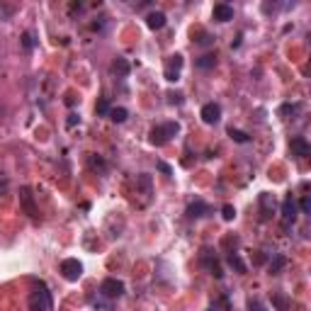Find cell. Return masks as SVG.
<instances>
[{"instance_id":"17","label":"cell","mask_w":311,"mask_h":311,"mask_svg":"<svg viewBox=\"0 0 311 311\" xmlns=\"http://www.w3.org/2000/svg\"><path fill=\"white\" fill-rule=\"evenodd\" d=\"M112 71L119 76V78H127L129 76V71H132V66H129V61L127 58H117L112 63Z\"/></svg>"},{"instance_id":"33","label":"cell","mask_w":311,"mask_h":311,"mask_svg":"<svg viewBox=\"0 0 311 311\" xmlns=\"http://www.w3.org/2000/svg\"><path fill=\"white\" fill-rule=\"evenodd\" d=\"M207 311H219V309H217V304H214V307H209V309H207Z\"/></svg>"},{"instance_id":"32","label":"cell","mask_w":311,"mask_h":311,"mask_svg":"<svg viewBox=\"0 0 311 311\" xmlns=\"http://www.w3.org/2000/svg\"><path fill=\"white\" fill-rule=\"evenodd\" d=\"M66 124H68V129L76 127V124H78V114H68V122H66Z\"/></svg>"},{"instance_id":"21","label":"cell","mask_w":311,"mask_h":311,"mask_svg":"<svg viewBox=\"0 0 311 311\" xmlns=\"http://www.w3.org/2000/svg\"><path fill=\"white\" fill-rule=\"evenodd\" d=\"M228 265H231V267H236V272H246V263L241 260V255H238V253L228 255Z\"/></svg>"},{"instance_id":"4","label":"cell","mask_w":311,"mask_h":311,"mask_svg":"<svg viewBox=\"0 0 311 311\" xmlns=\"http://www.w3.org/2000/svg\"><path fill=\"white\" fill-rule=\"evenodd\" d=\"M100 294L107 297V299H119V297L124 294V282L117 280V277H107V280H102V284H100Z\"/></svg>"},{"instance_id":"19","label":"cell","mask_w":311,"mask_h":311,"mask_svg":"<svg viewBox=\"0 0 311 311\" xmlns=\"http://www.w3.org/2000/svg\"><path fill=\"white\" fill-rule=\"evenodd\" d=\"M228 136H231L236 143H248V141H251V136H248L246 132H241V129H233V127L228 129Z\"/></svg>"},{"instance_id":"6","label":"cell","mask_w":311,"mask_h":311,"mask_svg":"<svg viewBox=\"0 0 311 311\" xmlns=\"http://www.w3.org/2000/svg\"><path fill=\"white\" fill-rule=\"evenodd\" d=\"M182 56L180 54H173V56L168 58V63H166V81H170V83H178L180 81V71H182Z\"/></svg>"},{"instance_id":"27","label":"cell","mask_w":311,"mask_h":311,"mask_svg":"<svg viewBox=\"0 0 311 311\" xmlns=\"http://www.w3.org/2000/svg\"><path fill=\"white\" fill-rule=\"evenodd\" d=\"M222 217H224L226 222H231V219L236 217V209H233L231 204H224V207H222Z\"/></svg>"},{"instance_id":"29","label":"cell","mask_w":311,"mask_h":311,"mask_svg":"<svg viewBox=\"0 0 311 311\" xmlns=\"http://www.w3.org/2000/svg\"><path fill=\"white\" fill-rule=\"evenodd\" d=\"M248 311H267L263 307V302H258V299H251L248 302Z\"/></svg>"},{"instance_id":"13","label":"cell","mask_w":311,"mask_h":311,"mask_svg":"<svg viewBox=\"0 0 311 311\" xmlns=\"http://www.w3.org/2000/svg\"><path fill=\"white\" fill-rule=\"evenodd\" d=\"M212 17H214L217 22H228V20H233V7L226 5V2H219V5H214Z\"/></svg>"},{"instance_id":"1","label":"cell","mask_w":311,"mask_h":311,"mask_svg":"<svg viewBox=\"0 0 311 311\" xmlns=\"http://www.w3.org/2000/svg\"><path fill=\"white\" fill-rule=\"evenodd\" d=\"M29 311H54L51 302V292L46 289V284H37V289L29 294Z\"/></svg>"},{"instance_id":"9","label":"cell","mask_w":311,"mask_h":311,"mask_svg":"<svg viewBox=\"0 0 311 311\" xmlns=\"http://www.w3.org/2000/svg\"><path fill=\"white\" fill-rule=\"evenodd\" d=\"M136 190H141V195H143L141 204H148V199L153 195V180H151V175H146V173L136 175Z\"/></svg>"},{"instance_id":"31","label":"cell","mask_w":311,"mask_h":311,"mask_svg":"<svg viewBox=\"0 0 311 311\" xmlns=\"http://www.w3.org/2000/svg\"><path fill=\"white\" fill-rule=\"evenodd\" d=\"M212 42H214V39H212L209 34H202V37L197 39V44H202V46H204V44H212Z\"/></svg>"},{"instance_id":"24","label":"cell","mask_w":311,"mask_h":311,"mask_svg":"<svg viewBox=\"0 0 311 311\" xmlns=\"http://www.w3.org/2000/svg\"><path fill=\"white\" fill-rule=\"evenodd\" d=\"M34 44H37V42H34V34H32V32H25V34H22V46H25L27 51H32Z\"/></svg>"},{"instance_id":"22","label":"cell","mask_w":311,"mask_h":311,"mask_svg":"<svg viewBox=\"0 0 311 311\" xmlns=\"http://www.w3.org/2000/svg\"><path fill=\"white\" fill-rule=\"evenodd\" d=\"M127 117H129V112H127L124 107H112V110H110V119H112V122H117V124H122Z\"/></svg>"},{"instance_id":"25","label":"cell","mask_w":311,"mask_h":311,"mask_svg":"<svg viewBox=\"0 0 311 311\" xmlns=\"http://www.w3.org/2000/svg\"><path fill=\"white\" fill-rule=\"evenodd\" d=\"M299 110H302V105H282V107H280V114L287 117V114H297Z\"/></svg>"},{"instance_id":"8","label":"cell","mask_w":311,"mask_h":311,"mask_svg":"<svg viewBox=\"0 0 311 311\" xmlns=\"http://www.w3.org/2000/svg\"><path fill=\"white\" fill-rule=\"evenodd\" d=\"M199 117H202L204 124H217V122L222 119V107H219L217 102H207V105L202 107Z\"/></svg>"},{"instance_id":"12","label":"cell","mask_w":311,"mask_h":311,"mask_svg":"<svg viewBox=\"0 0 311 311\" xmlns=\"http://www.w3.org/2000/svg\"><path fill=\"white\" fill-rule=\"evenodd\" d=\"M212 209H209V204L207 202H202V199H195L190 207H187V217L190 219H202V217H207Z\"/></svg>"},{"instance_id":"26","label":"cell","mask_w":311,"mask_h":311,"mask_svg":"<svg viewBox=\"0 0 311 311\" xmlns=\"http://www.w3.org/2000/svg\"><path fill=\"white\" fill-rule=\"evenodd\" d=\"M168 102L170 105H182V102H185V95H182V92H168Z\"/></svg>"},{"instance_id":"20","label":"cell","mask_w":311,"mask_h":311,"mask_svg":"<svg viewBox=\"0 0 311 311\" xmlns=\"http://www.w3.org/2000/svg\"><path fill=\"white\" fill-rule=\"evenodd\" d=\"M217 66V58L212 56V54H204V56L197 58V68H204V71H209V68H214Z\"/></svg>"},{"instance_id":"28","label":"cell","mask_w":311,"mask_h":311,"mask_svg":"<svg viewBox=\"0 0 311 311\" xmlns=\"http://www.w3.org/2000/svg\"><path fill=\"white\" fill-rule=\"evenodd\" d=\"M297 209H299L302 214H309V212H311V199L309 197H302V199H299V207H297Z\"/></svg>"},{"instance_id":"3","label":"cell","mask_w":311,"mask_h":311,"mask_svg":"<svg viewBox=\"0 0 311 311\" xmlns=\"http://www.w3.org/2000/svg\"><path fill=\"white\" fill-rule=\"evenodd\" d=\"M61 272L68 282H78L83 277V263L78 258H66V260H61Z\"/></svg>"},{"instance_id":"15","label":"cell","mask_w":311,"mask_h":311,"mask_svg":"<svg viewBox=\"0 0 311 311\" xmlns=\"http://www.w3.org/2000/svg\"><path fill=\"white\" fill-rule=\"evenodd\" d=\"M146 25H148V29H163L166 27V12H161V10L148 12L146 15Z\"/></svg>"},{"instance_id":"23","label":"cell","mask_w":311,"mask_h":311,"mask_svg":"<svg viewBox=\"0 0 311 311\" xmlns=\"http://www.w3.org/2000/svg\"><path fill=\"white\" fill-rule=\"evenodd\" d=\"M110 110H112V105H110V100H97V114L100 117H110Z\"/></svg>"},{"instance_id":"14","label":"cell","mask_w":311,"mask_h":311,"mask_svg":"<svg viewBox=\"0 0 311 311\" xmlns=\"http://www.w3.org/2000/svg\"><path fill=\"white\" fill-rule=\"evenodd\" d=\"M20 202H22V207H25V212H27L29 217L37 219V207H34V199H32L29 187H22V190H20Z\"/></svg>"},{"instance_id":"11","label":"cell","mask_w":311,"mask_h":311,"mask_svg":"<svg viewBox=\"0 0 311 311\" xmlns=\"http://www.w3.org/2000/svg\"><path fill=\"white\" fill-rule=\"evenodd\" d=\"M289 148H292V156H299V158H307L311 153V146L304 136H294L292 143H289Z\"/></svg>"},{"instance_id":"2","label":"cell","mask_w":311,"mask_h":311,"mask_svg":"<svg viewBox=\"0 0 311 311\" xmlns=\"http://www.w3.org/2000/svg\"><path fill=\"white\" fill-rule=\"evenodd\" d=\"M180 132V124L178 122H166V124H158V127H153L151 129V143L153 146H163V143H168L175 134Z\"/></svg>"},{"instance_id":"5","label":"cell","mask_w":311,"mask_h":311,"mask_svg":"<svg viewBox=\"0 0 311 311\" xmlns=\"http://www.w3.org/2000/svg\"><path fill=\"white\" fill-rule=\"evenodd\" d=\"M299 217V209H297V202L292 195H287L282 202V228H289Z\"/></svg>"},{"instance_id":"10","label":"cell","mask_w":311,"mask_h":311,"mask_svg":"<svg viewBox=\"0 0 311 311\" xmlns=\"http://www.w3.org/2000/svg\"><path fill=\"white\" fill-rule=\"evenodd\" d=\"M258 202H260V219H263V222H267V219L275 214V197H272V195H267V192H263Z\"/></svg>"},{"instance_id":"16","label":"cell","mask_w":311,"mask_h":311,"mask_svg":"<svg viewBox=\"0 0 311 311\" xmlns=\"http://www.w3.org/2000/svg\"><path fill=\"white\" fill-rule=\"evenodd\" d=\"M284 265H287V258L282 253H275L272 260H270V265H267V270H270V275H280L284 270Z\"/></svg>"},{"instance_id":"18","label":"cell","mask_w":311,"mask_h":311,"mask_svg":"<svg viewBox=\"0 0 311 311\" xmlns=\"http://www.w3.org/2000/svg\"><path fill=\"white\" fill-rule=\"evenodd\" d=\"M272 304L277 307V311H289V297L282 292H275L272 294Z\"/></svg>"},{"instance_id":"30","label":"cell","mask_w":311,"mask_h":311,"mask_svg":"<svg viewBox=\"0 0 311 311\" xmlns=\"http://www.w3.org/2000/svg\"><path fill=\"white\" fill-rule=\"evenodd\" d=\"M158 168H161V173H163V175H173V168H170L168 163H163V161H158Z\"/></svg>"},{"instance_id":"7","label":"cell","mask_w":311,"mask_h":311,"mask_svg":"<svg viewBox=\"0 0 311 311\" xmlns=\"http://www.w3.org/2000/svg\"><path fill=\"white\" fill-rule=\"evenodd\" d=\"M212 251L209 248H202V255H199V263H202V267H207L214 277H222L224 272H222V267H219V263H217V258H212Z\"/></svg>"}]
</instances>
